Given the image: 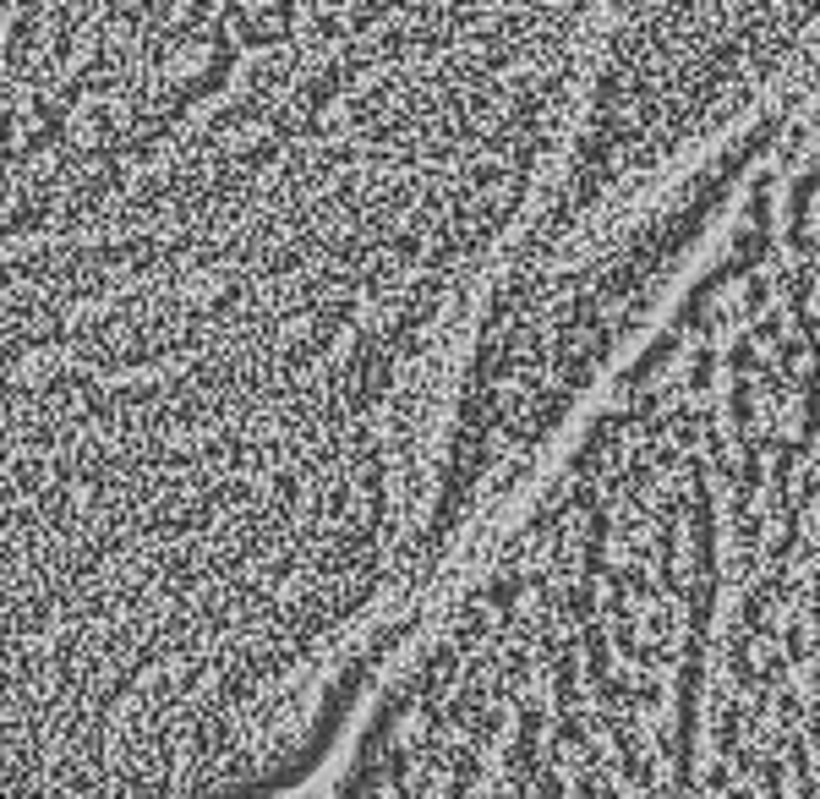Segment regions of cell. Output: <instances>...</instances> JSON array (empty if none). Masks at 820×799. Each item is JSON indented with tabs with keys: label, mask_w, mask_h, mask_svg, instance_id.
I'll return each instance as SVG.
<instances>
[{
	"label": "cell",
	"mask_w": 820,
	"mask_h": 799,
	"mask_svg": "<svg viewBox=\"0 0 820 799\" xmlns=\"http://www.w3.org/2000/svg\"><path fill=\"white\" fill-rule=\"evenodd\" d=\"M815 77L820 0H6V198L219 291L449 301L564 203H717Z\"/></svg>",
	"instance_id": "cell-1"
}]
</instances>
